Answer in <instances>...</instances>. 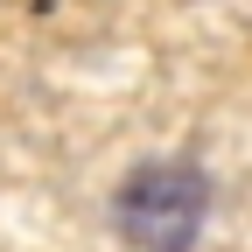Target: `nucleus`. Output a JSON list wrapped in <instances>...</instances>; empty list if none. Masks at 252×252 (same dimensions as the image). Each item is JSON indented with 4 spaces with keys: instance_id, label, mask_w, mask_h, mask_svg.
Segmentation results:
<instances>
[{
    "instance_id": "nucleus-1",
    "label": "nucleus",
    "mask_w": 252,
    "mask_h": 252,
    "mask_svg": "<svg viewBox=\"0 0 252 252\" xmlns=\"http://www.w3.org/2000/svg\"><path fill=\"white\" fill-rule=\"evenodd\" d=\"M210 217V182L189 161H140L112 196V224L133 252H189Z\"/></svg>"
}]
</instances>
